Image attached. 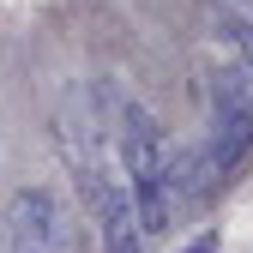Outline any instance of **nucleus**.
<instances>
[{
  "mask_svg": "<svg viewBox=\"0 0 253 253\" xmlns=\"http://www.w3.org/2000/svg\"><path fill=\"white\" fill-rule=\"evenodd\" d=\"M109 126H115V157H121V181L126 199H133V217L145 235H163L175 223V199H169V145L163 126L151 121L145 103L133 97H109Z\"/></svg>",
  "mask_w": 253,
  "mask_h": 253,
  "instance_id": "obj_1",
  "label": "nucleus"
},
{
  "mask_svg": "<svg viewBox=\"0 0 253 253\" xmlns=\"http://www.w3.org/2000/svg\"><path fill=\"white\" fill-rule=\"evenodd\" d=\"M205 103H211V133H205V157L217 175H235L247 157H253V79L241 60H223V67H211L205 79Z\"/></svg>",
  "mask_w": 253,
  "mask_h": 253,
  "instance_id": "obj_2",
  "label": "nucleus"
},
{
  "mask_svg": "<svg viewBox=\"0 0 253 253\" xmlns=\"http://www.w3.org/2000/svg\"><path fill=\"white\" fill-rule=\"evenodd\" d=\"M0 229H6V253H67L73 241V223H67V205H60L54 187H18L6 199V217H0Z\"/></svg>",
  "mask_w": 253,
  "mask_h": 253,
  "instance_id": "obj_3",
  "label": "nucleus"
},
{
  "mask_svg": "<svg viewBox=\"0 0 253 253\" xmlns=\"http://www.w3.org/2000/svg\"><path fill=\"white\" fill-rule=\"evenodd\" d=\"M97 229H103V253H145V229L133 217V199H126V181L115 175L103 193H97Z\"/></svg>",
  "mask_w": 253,
  "mask_h": 253,
  "instance_id": "obj_4",
  "label": "nucleus"
},
{
  "mask_svg": "<svg viewBox=\"0 0 253 253\" xmlns=\"http://www.w3.org/2000/svg\"><path fill=\"white\" fill-rule=\"evenodd\" d=\"M187 253H217V235H199V241L187 247Z\"/></svg>",
  "mask_w": 253,
  "mask_h": 253,
  "instance_id": "obj_5",
  "label": "nucleus"
}]
</instances>
